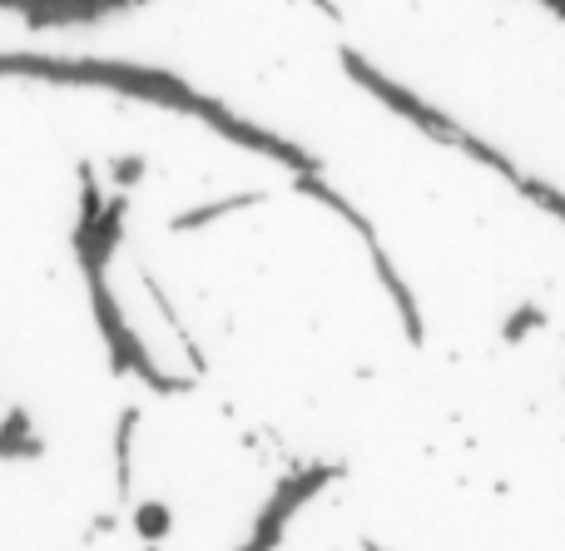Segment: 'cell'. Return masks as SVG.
I'll list each match as a JSON object with an SVG mask.
<instances>
[{
	"instance_id": "cell-1",
	"label": "cell",
	"mask_w": 565,
	"mask_h": 551,
	"mask_svg": "<svg viewBox=\"0 0 565 551\" xmlns=\"http://www.w3.org/2000/svg\"><path fill=\"white\" fill-rule=\"evenodd\" d=\"M0 75L15 80H50V85H95L109 95H129L139 105L174 109L184 115L194 85L164 65H135V60H70V55H35V50H0Z\"/></svg>"
},
{
	"instance_id": "cell-2",
	"label": "cell",
	"mask_w": 565,
	"mask_h": 551,
	"mask_svg": "<svg viewBox=\"0 0 565 551\" xmlns=\"http://www.w3.org/2000/svg\"><path fill=\"white\" fill-rule=\"evenodd\" d=\"M85 284H89V304H95V324H99V333H105V348H109V368H115L119 378L135 373L139 383L149 388V393H189V388H194V378H169V373H159V363L145 353L139 333L125 324V314H119V298H115V288H109V274H105V268L85 274Z\"/></svg>"
},
{
	"instance_id": "cell-3",
	"label": "cell",
	"mask_w": 565,
	"mask_h": 551,
	"mask_svg": "<svg viewBox=\"0 0 565 551\" xmlns=\"http://www.w3.org/2000/svg\"><path fill=\"white\" fill-rule=\"evenodd\" d=\"M338 60H342V70H348L352 85H362L372 99H382L392 115H402L407 125H417L427 139H437V145H451V149H457V139H461V129H467V125H457V119H451L441 105H427L417 89H407V85H397L392 75H382V70L372 65L362 50H352V45H342Z\"/></svg>"
},
{
	"instance_id": "cell-4",
	"label": "cell",
	"mask_w": 565,
	"mask_h": 551,
	"mask_svg": "<svg viewBox=\"0 0 565 551\" xmlns=\"http://www.w3.org/2000/svg\"><path fill=\"white\" fill-rule=\"evenodd\" d=\"M184 115L204 119V125L214 129V135L234 139V145L254 149V155H264V159H274V165L292 169V174H322V159L312 155V149H302V145H292V139L274 135V129H264V125H254V119L234 115V109H228L224 99L204 95V89H194V99H189V109H184Z\"/></svg>"
},
{
	"instance_id": "cell-5",
	"label": "cell",
	"mask_w": 565,
	"mask_h": 551,
	"mask_svg": "<svg viewBox=\"0 0 565 551\" xmlns=\"http://www.w3.org/2000/svg\"><path fill=\"white\" fill-rule=\"evenodd\" d=\"M332 477H338V467H302V473L282 477V483L274 487V497H268V507L258 512L248 542L238 547V551H274L282 542V532H288V522L312 502V497L322 492V487L332 483Z\"/></svg>"
},
{
	"instance_id": "cell-6",
	"label": "cell",
	"mask_w": 565,
	"mask_h": 551,
	"mask_svg": "<svg viewBox=\"0 0 565 551\" xmlns=\"http://www.w3.org/2000/svg\"><path fill=\"white\" fill-rule=\"evenodd\" d=\"M367 254H372V268H377L382 288H387L392 308H397L407 343H412V348H422V343H427V324H422V308H417V294H412V284L397 274V264H392V254H387L382 244H367Z\"/></svg>"
},
{
	"instance_id": "cell-7",
	"label": "cell",
	"mask_w": 565,
	"mask_h": 551,
	"mask_svg": "<svg viewBox=\"0 0 565 551\" xmlns=\"http://www.w3.org/2000/svg\"><path fill=\"white\" fill-rule=\"evenodd\" d=\"M292 189H298V194H308V199H318L322 209H332V214H338L342 224H348L352 234L362 239V244H377V229H372V219L362 214V209L352 204L348 194H338V189H332L322 174H292Z\"/></svg>"
},
{
	"instance_id": "cell-8",
	"label": "cell",
	"mask_w": 565,
	"mask_h": 551,
	"mask_svg": "<svg viewBox=\"0 0 565 551\" xmlns=\"http://www.w3.org/2000/svg\"><path fill=\"white\" fill-rule=\"evenodd\" d=\"M264 199H268L264 189H254V194H228V199H214V204H194V209H184V214L169 219V229H174V234H194V229L218 224V219L238 214V209H254V204H264Z\"/></svg>"
},
{
	"instance_id": "cell-9",
	"label": "cell",
	"mask_w": 565,
	"mask_h": 551,
	"mask_svg": "<svg viewBox=\"0 0 565 551\" xmlns=\"http://www.w3.org/2000/svg\"><path fill=\"white\" fill-rule=\"evenodd\" d=\"M135 427H139V407H125V413H119V427H115V487H119V497H129V483H135V467H129V457H135Z\"/></svg>"
},
{
	"instance_id": "cell-10",
	"label": "cell",
	"mask_w": 565,
	"mask_h": 551,
	"mask_svg": "<svg viewBox=\"0 0 565 551\" xmlns=\"http://www.w3.org/2000/svg\"><path fill=\"white\" fill-rule=\"evenodd\" d=\"M511 189H516V194H526L536 209H546L551 219H561V224H565V189L546 184V179H536V174H521Z\"/></svg>"
},
{
	"instance_id": "cell-11",
	"label": "cell",
	"mask_w": 565,
	"mask_h": 551,
	"mask_svg": "<svg viewBox=\"0 0 565 551\" xmlns=\"http://www.w3.org/2000/svg\"><path fill=\"white\" fill-rule=\"evenodd\" d=\"M25 427H30V417L15 407V413H10V427H0V457L40 453V443H35V437H25Z\"/></svg>"
},
{
	"instance_id": "cell-12",
	"label": "cell",
	"mask_w": 565,
	"mask_h": 551,
	"mask_svg": "<svg viewBox=\"0 0 565 551\" xmlns=\"http://www.w3.org/2000/svg\"><path fill=\"white\" fill-rule=\"evenodd\" d=\"M169 507L164 502H145V507H135V527H139V537L145 542H159V537H169Z\"/></svg>"
},
{
	"instance_id": "cell-13",
	"label": "cell",
	"mask_w": 565,
	"mask_h": 551,
	"mask_svg": "<svg viewBox=\"0 0 565 551\" xmlns=\"http://www.w3.org/2000/svg\"><path fill=\"white\" fill-rule=\"evenodd\" d=\"M536 328H546V314H541L536 304H521L516 314L507 318V328H501V338H507V343H521V338H526V333H536Z\"/></svg>"
},
{
	"instance_id": "cell-14",
	"label": "cell",
	"mask_w": 565,
	"mask_h": 551,
	"mask_svg": "<svg viewBox=\"0 0 565 551\" xmlns=\"http://www.w3.org/2000/svg\"><path fill=\"white\" fill-rule=\"evenodd\" d=\"M109 174H115L119 189H129V184H139V179H145V159H139V155L115 159V165H109Z\"/></svg>"
},
{
	"instance_id": "cell-15",
	"label": "cell",
	"mask_w": 565,
	"mask_h": 551,
	"mask_svg": "<svg viewBox=\"0 0 565 551\" xmlns=\"http://www.w3.org/2000/svg\"><path fill=\"white\" fill-rule=\"evenodd\" d=\"M312 6H318V10H322V15H328V20H342V10H338V0H312Z\"/></svg>"
}]
</instances>
